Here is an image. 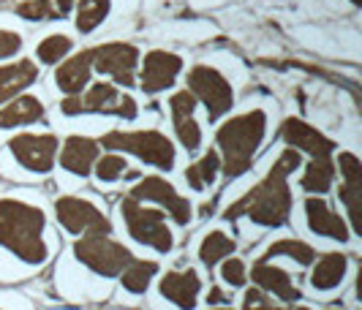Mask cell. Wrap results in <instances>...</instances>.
I'll use <instances>...</instances> for the list:
<instances>
[{"label": "cell", "instance_id": "4316f807", "mask_svg": "<svg viewBox=\"0 0 362 310\" xmlns=\"http://www.w3.org/2000/svg\"><path fill=\"white\" fill-rule=\"evenodd\" d=\"M229 254H235V239L223 232H213L202 239L199 245V258L204 267H216L221 258H226Z\"/></svg>", "mask_w": 362, "mask_h": 310}, {"label": "cell", "instance_id": "4dcf8cb0", "mask_svg": "<svg viewBox=\"0 0 362 310\" xmlns=\"http://www.w3.org/2000/svg\"><path fill=\"white\" fill-rule=\"evenodd\" d=\"M14 11L22 19H28V22H44V19L60 17V11L54 8L52 3H41V0H22V3L14 6Z\"/></svg>", "mask_w": 362, "mask_h": 310}, {"label": "cell", "instance_id": "3957f363", "mask_svg": "<svg viewBox=\"0 0 362 310\" xmlns=\"http://www.w3.org/2000/svg\"><path fill=\"white\" fill-rule=\"evenodd\" d=\"M267 133V114L262 109H251L245 114H237L218 128L216 142L221 147L223 158V172L229 177H240L251 169L256 150L264 142Z\"/></svg>", "mask_w": 362, "mask_h": 310}, {"label": "cell", "instance_id": "e575fe53", "mask_svg": "<svg viewBox=\"0 0 362 310\" xmlns=\"http://www.w3.org/2000/svg\"><path fill=\"white\" fill-rule=\"evenodd\" d=\"M221 278L229 286H243L245 283V264L240 258H226V264L221 267Z\"/></svg>", "mask_w": 362, "mask_h": 310}, {"label": "cell", "instance_id": "83f0119b", "mask_svg": "<svg viewBox=\"0 0 362 310\" xmlns=\"http://www.w3.org/2000/svg\"><path fill=\"white\" fill-rule=\"evenodd\" d=\"M158 273V264L156 261H136V258H131L128 261V267L123 270V286H126L131 294H142L147 292V286H150V280H153V275Z\"/></svg>", "mask_w": 362, "mask_h": 310}, {"label": "cell", "instance_id": "484cf974", "mask_svg": "<svg viewBox=\"0 0 362 310\" xmlns=\"http://www.w3.org/2000/svg\"><path fill=\"white\" fill-rule=\"evenodd\" d=\"M275 256H289L291 261H297V264H310V261L316 258V254H313V248H310L308 242H300V239H294V237L272 242L270 248L262 254V261H270Z\"/></svg>", "mask_w": 362, "mask_h": 310}, {"label": "cell", "instance_id": "5bb4252c", "mask_svg": "<svg viewBox=\"0 0 362 310\" xmlns=\"http://www.w3.org/2000/svg\"><path fill=\"white\" fill-rule=\"evenodd\" d=\"M281 139L286 142L294 150H303V153H310L313 158H325L335 150V142L327 139L319 128L308 126L297 117H286L284 126H281Z\"/></svg>", "mask_w": 362, "mask_h": 310}, {"label": "cell", "instance_id": "7402d4cb", "mask_svg": "<svg viewBox=\"0 0 362 310\" xmlns=\"http://www.w3.org/2000/svg\"><path fill=\"white\" fill-rule=\"evenodd\" d=\"M346 267H349L346 256H341V254H327V256H322V258L316 261L313 273H310V286H313V289H319V292L335 289V286H338V283L344 280Z\"/></svg>", "mask_w": 362, "mask_h": 310}, {"label": "cell", "instance_id": "4fadbf2b", "mask_svg": "<svg viewBox=\"0 0 362 310\" xmlns=\"http://www.w3.org/2000/svg\"><path fill=\"white\" fill-rule=\"evenodd\" d=\"M82 112H98V114H117L123 120H134L139 109L136 101L131 95H123L115 85L109 82H98L93 85L88 95L82 98Z\"/></svg>", "mask_w": 362, "mask_h": 310}, {"label": "cell", "instance_id": "603a6c76", "mask_svg": "<svg viewBox=\"0 0 362 310\" xmlns=\"http://www.w3.org/2000/svg\"><path fill=\"white\" fill-rule=\"evenodd\" d=\"M218 169H221V155H218L216 150H210V153H204L197 164H191L185 169V180L191 188H197V191H204L207 185L216 183L218 177Z\"/></svg>", "mask_w": 362, "mask_h": 310}, {"label": "cell", "instance_id": "836d02e7", "mask_svg": "<svg viewBox=\"0 0 362 310\" xmlns=\"http://www.w3.org/2000/svg\"><path fill=\"white\" fill-rule=\"evenodd\" d=\"M194 109H197V98L191 95V90H180L169 98L172 120H177V117H188V114H194Z\"/></svg>", "mask_w": 362, "mask_h": 310}, {"label": "cell", "instance_id": "ffe728a7", "mask_svg": "<svg viewBox=\"0 0 362 310\" xmlns=\"http://www.w3.org/2000/svg\"><path fill=\"white\" fill-rule=\"evenodd\" d=\"M38 79V66L33 60H17L0 68V107L6 101H11L14 95H19L22 90H28L33 82Z\"/></svg>", "mask_w": 362, "mask_h": 310}, {"label": "cell", "instance_id": "277c9868", "mask_svg": "<svg viewBox=\"0 0 362 310\" xmlns=\"http://www.w3.org/2000/svg\"><path fill=\"white\" fill-rule=\"evenodd\" d=\"M101 145L107 150L131 153L145 164L158 166L161 172H169L175 166V145L161 131H109Z\"/></svg>", "mask_w": 362, "mask_h": 310}, {"label": "cell", "instance_id": "1f68e13d", "mask_svg": "<svg viewBox=\"0 0 362 310\" xmlns=\"http://www.w3.org/2000/svg\"><path fill=\"white\" fill-rule=\"evenodd\" d=\"M175 131H177L180 145L185 147L188 153H194V150L202 145V131H199V126H197V120H194V114L177 117V120H175Z\"/></svg>", "mask_w": 362, "mask_h": 310}, {"label": "cell", "instance_id": "f546056e", "mask_svg": "<svg viewBox=\"0 0 362 310\" xmlns=\"http://www.w3.org/2000/svg\"><path fill=\"white\" fill-rule=\"evenodd\" d=\"M93 169H95V177H98L101 183H115L117 177H123V174H126V158H123V155L109 153V155L95 158Z\"/></svg>", "mask_w": 362, "mask_h": 310}, {"label": "cell", "instance_id": "6da1fadb", "mask_svg": "<svg viewBox=\"0 0 362 310\" xmlns=\"http://www.w3.org/2000/svg\"><path fill=\"white\" fill-rule=\"evenodd\" d=\"M300 161H303L300 150H294V147L284 150L275 166L267 172V177L226 210V218L232 220L240 215H248L254 223L267 226V229L284 226L291 213V191L286 180H289L291 172H297Z\"/></svg>", "mask_w": 362, "mask_h": 310}, {"label": "cell", "instance_id": "d4e9b609", "mask_svg": "<svg viewBox=\"0 0 362 310\" xmlns=\"http://www.w3.org/2000/svg\"><path fill=\"white\" fill-rule=\"evenodd\" d=\"M332 177H335V166L329 161V155L313 158L305 169V174H303V188L310 193H327L329 185H332Z\"/></svg>", "mask_w": 362, "mask_h": 310}, {"label": "cell", "instance_id": "f35d334b", "mask_svg": "<svg viewBox=\"0 0 362 310\" xmlns=\"http://www.w3.org/2000/svg\"><path fill=\"white\" fill-rule=\"evenodd\" d=\"M52 3H54V8H57L60 14H69V11L74 8V0H52Z\"/></svg>", "mask_w": 362, "mask_h": 310}, {"label": "cell", "instance_id": "9c48e42d", "mask_svg": "<svg viewBox=\"0 0 362 310\" xmlns=\"http://www.w3.org/2000/svg\"><path fill=\"white\" fill-rule=\"evenodd\" d=\"M54 215L71 234H109L112 232V223L88 199L63 196L54 201Z\"/></svg>", "mask_w": 362, "mask_h": 310}, {"label": "cell", "instance_id": "7bdbcfd3", "mask_svg": "<svg viewBox=\"0 0 362 310\" xmlns=\"http://www.w3.org/2000/svg\"><path fill=\"white\" fill-rule=\"evenodd\" d=\"M275 310H284V308H275Z\"/></svg>", "mask_w": 362, "mask_h": 310}, {"label": "cell", "instance_id": "f1b7e54d", "mask_svg": "<svg viewBox=\"0 0 362 310\" xmlns=\"http://www.w3.org/2000/svg\"><path fill=\"white\" fill-rule=\"evenodd\" d=\"M71 47H74V41L69 36H47L41 44H38V49H36V55L41 63H49V66H54V63H60L63 57L71 52Z\"/></svg>", "mask_w": 362, "mask_h": 310}, {"label": "cell", "instance_id": "52a82bcc", "mask_svg": "<svg viewBox=\"0 0 362 310\" xmlns=\"http://www.w3.org/2000/svg\"><path fill=\"white\" fill-rule=\"evenodd\" d=\"M188 90L207 107V117L216 123L235 107V90L229 79L213 66H194L188 71Z\"/></svg>", "mask_w": 362, "mask_h": 310}, {"label": "cell", "instance_id": "ba28073f", "mask_svg": "<svg viewBox=\"0 0 362 310\" xmlns=\"http://www.w3.org/2000/svg\"><path fill=\"white\" fill-rule=\"evenodd\" d=\"M93 68L98 73H109L115 79V85L123 88H134V73L139 66V49L134 44H123V41H112V44H101L90 49Z\"/></svg>", "mask_w": 362, "mask_h": 310}, {"label": "cell", "instance_id": "60d3db41", "mask_svg": "<svg viewBox=\"0 0 362 310\" xmlns=\"http://www.w3.org/2000/svg\"><path fill=\"white\" fill-rule=\"evenodd\" d=\"M351 3H354V6H362V0H351Z\"/></svg>", "mask_w": 362, "mask_h": 310}, {"label": "cell", "instance_id": "d6986e66", "mask_svg": "<svg viewBox=\"0 0 362 310\" xmlns=\"http://www.w3.org/2000/svg\"><path fill=\"white\" fill-rule=\"evenodd\" d=\"M251 275H254V283L259 289L272 292L275 297H281L284 302H297L300 299V289L291 283L289 273H284L281 267H275L270 261H262L259 258L254 264V270H251Z\"/></svg>", "mask_w": 362, "mask_h": 310}, {"label": "cell", "instance_id": "8fae6325", "mask_svg": "<svg viewBox=\"0 0 362 310\" xmlns=\"http://www.w3.org/2000/svg\"><path fill=\"white\" fill-rule=\"evenodd\" d=\"M131 196L136 201L145 199L166 207V213L177 220L180 226H185L191 220V201L185 199V196H180L175 191V185L166 183L163 177H145V180H139V183L131 188Z\"/></svg>", "mask_w": 362, "mask_h": 310}, {"label": "cell", "instance_id": "30bf717a", "mask_svg": "<svg viewBox=\"0 0 362 310\" xmlns=\"http://www.w3.org/2000/svg\"><path fill=\"white\" fill-rule=\"evenodd\" d=\"M8 150L25 169L36 174H47L52 172L54 158H57V136L54 133H19L8 142Z\"/></svg>", "mask_w": 362, "mask_h": 310}, {"label": "cell", "instance_id": "b9f144b4", "mask_svg": "<svg viewBox=\"0 0 362 310\" xmlns=\"http://www.w3.org/2000/svg\"><path fill=\"white\" fill-rule=\"evenodd\" d=\"M289 310H310V308H289Z\"/></svg>", "mask_w": 362, "mask_h": 310}, {"label": "cell", "instance_id": "d590c367", "mask_svg": "<svg viewBox=\"0 0 362 310\" xmlns=\"http://www.w3.org/2000/svg\"><path fill=\"white\" fill-rule=\"evenodd\" d=\"M19 49H22V36L14 33V30H3L0 28V60L14 57Z\"/></svg>", "mask_w": 362, "mask_h": 310}, {"label": "cell", "instance_id": "ac0fdd59", "mask_svg": "<svg viewBox=\"0 0 362 310\" xmlns=\"http://www.w3.org/2000/svg\"><path fill=\"white\" fill-rule=\"evenodd\" d=\"M98 158V142H93L88 136H69L60 150V166L71 174H90L93 164Z\"/></svg>", "mask_w": 362, "mask_h": 310}, {"label": "cell", "instance_id": "5b68a950", "mask_svg": "<svg viewBox=\"0 0 362 310\" xmlns=\"http://www.w3.org/2000/svg\"><path fill=\"white\" fill-rule=\"evenodd\" d=\"M120 213L126 218L131 237L136 239V242H142V245L158 251V254H169L172 251V232L166 229V220H163L161 210H147L134 196H128V199L120 201Z\"/></svg>", "mask_w": 362, "mask_h": 310}, {"label": "cell", "instance_id": "74e56055", "mask_svg": "<svg viewBox=\"0 0 362 310\" xmlns=\"http://www.w3.org/2000/svg\"><path fill=\"white\" fill-rule=\"evenodd\" d=\"M60 112H63L66 117L82 114V98H79V95H66V98L60 101Z\"/></svg>", "mask_w": 362, "mask_h": 310}, {"label": "cell", "instance_id": "e0dca14e", "mask_svg": "<svg viewBox=\"0 0 362 310\" xmlns=\"http://www.w3.org/2000/svg\"><path fill=\"white\" fill-rule=\"evenodd\" d=\"M90 73H93V57H90V49H88V52L71 55L66 63L57 66L54 85H57V90H63L66 95H79V93L90 85Z\"/></svg>", "mask_w": 362, "mask_h": 310}, {"label": "cell", "instance_id": "2e32d148", "mask_svg": "<svg viewBox=\"0 0 362 310\" xmlns=\"http://www.w3.org/2000/svg\"><path fill=\"white\" fill-rule=\"evenodd\" d=\"M202 292V280L194 270H182V273H166L161 278V294L175 302L180 310L197 308V297Z\"/></svg>", "mask_w": 362, "mask_h": 310}, {"label": "cell", "instance_id": "7a4b0ae2", "mask_svg": "<svg viewBox=\"0 0 362 310\" xmlns=\"http://www.w3.org/2000/svg\"><path fill=\"white\" fill-rule=\"evenodd\" d=\"M47 218L44 213L19 199H0V245L28 264H44L47 248Z\"/></svg>", "mask_w": 362, "mask_h": 310}, {"label": "cell", "instance_id": "8d00e7d4", "mask_svg": "<svg viewBox=\"0 0 362 310\" xmlns=\"http://www.w3.org/2000/svg\"><path fill=\"white\" fill-rule=\"evenodd\" d=\"M243 310H275V305H272L270 299L259 292V289H251V292H245Z\"/></svg>", "mask_w": 362, "mask_h": 310}, {"label": "cell", "instance_id": "9a60e30c", "mask_svg": "<svg viewBox=\"0 0 362 310\" xmlns=\"http://www.w3.org/2000/svg\"><path fill=\"white\" fill-rule=\"evenodd\" d=\"M305 218H308V229L319 237L341 239V242L349 239V229H346L344 218L322 196H310L305 201Z\"/></svg>", "mask_w": 362, "mask_h": 310}, {"label": "cell", "instance_id": "7c38bea8", "mask_svg": "<svg viewBox=\"0 0 362 310\" xmlns=\"http://www.w3.org/2000/svg\"><path fill=\"white\" fill-rule=\"evenodd\" d=\"M182 71V57L166 49H153L145 55L142 63V73H139V88L150 95L166 90L175 85L177 73Z\"/></svg>", "mask_w": 362, "mask_h": 310}, {"label": "cell", "instance_id": "44dd1931", "mask_svg": "<svg viewBox=\"0 0 362 310\" xmlns=\"http://www.w3.org/2000/svg\"><path fill=\"white\" fill-rule=\"evenodd\" d=\"M44 117V104L38 95H14L3 109H0V128L30 126Z\"/></svg>", "mask_w": 362, "mask_h": 310}, {"label": "cell", "instance_id": "8992f818", "mask_svg": "<svg viewBox=\"0 0 362 310\" xmlns=\"http://www.w3.org/2000/svg\"><path fill=\"white\" fill-rule=\"evenodd\" d=\"M74 256L90 267L95 275H120L128 267V261L134 258L128 248H123L120 242L109 239V234H85L82 239L74 242Z\"/></svg>", "mask_w": 362, "mask_h": 310}, {"label": "cell", "instance_id": "ab89813d", "mask_svg": "<svg viewBox=\"0 0 362 310\" xmlns=\"http://www.w3.org/2000/svg\"><path fill=\"white\" fill-rule=\"evenodd\" d=\"M207 299H213V302H221L223 297H221V292H218V289H213V292L207 294Z\"/></svg>", "mask_w": 362, "mask_h": 310}, {"label": "cell", "instance_id": "ee69618b", "mask_svg": "<svg viewBox=\"0 0 362 310\" xmlns=\"http://www.w3.org/2000/svg\"><path fill=\"white\" fill-rule=\"evenodd\" d=\"M223 310H226V308H223Z\"/></svg>", "mask_w": 362, "mask_h": 310}, {"label": "cell", "instance_id": "cb8c5ba5", "mask_svg": "<svg viewBox=\"0 0 362 310\" xmlns=\"http://www.w3.org/2000/svg\"><path fill=\"white\" fill-rule=\"evenodd\" d=\"M109 8H112V0H79L76 3V30L79 33H93L104 19L109 17Z\"/></svg>", "mask_w": 362, "mask_h": 310}, {"label": "cell", "instance_id": "d6a6232c", "mask_svg": "<svg viewBox=\"0 0 362 310\" xmlns=\"http://www.w3.org/2000/svg\"><path fill=\"white\" fill-rule=\"evenodd\" d=\"M338 166H341V177H344L346 188H357L362 191V164L354 153H341L338 155Z\"/></svg>", "mask_w": 362, "mask_h": 310}]
</instances>
